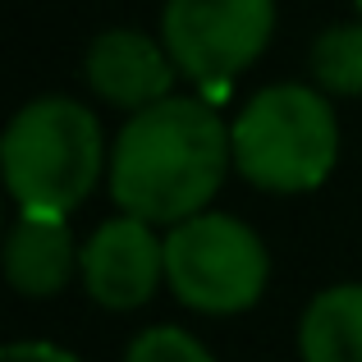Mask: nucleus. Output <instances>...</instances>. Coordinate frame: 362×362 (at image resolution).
Returning <instances> with one entry per match:
<instances>
[{
	"mask_svg": "<svg viewBox=\"0 0 362 362\" xmlns=\"http://www.w3.org/2000/svg\"><path fill=\"white\" fill-rule=\"evenodd\" d=\"M234 165L230 124L202 97H165L138 110L110 151V197L147 225H184L211 206Z\"/></svg>",
	"mask_w": 362,
	"mask_h": 362,
	"instance_id": "nucleus-1",
	"label": "nucleus"
},
{
	"mask_svg": "<svg viewBox=\"0 0 362 362\" xmlns=\"http://www.w3.org/2000/svg\"><path fill=\"white\" fill-rule=\"evenodd\" d=\"M0 165L18 211L69 216L106 170V138L83 101L37 97L9 119Z\"/></svg>",
	"mask_w": 362,
	"mask_h": 362,
	"instance_id": "nucleus-2",
	"label": "nucleus"
},
{
	"mask_svg": "<svg viewBox=\"0 0 362 362\" xmlns=\"http://www.w3.org/2000/svg\"><path fill=\"white\" fill-rule=\"evenodd\" d=\"M234 170L266 193H312L339 160V124L330 97L303 83L262 88L230 124Z\"/></svg>",
	"mask_w": 362,
	"mask_h": 362,
	"instance_id": "nucleus-3",
	"label": "nucleus"
},
{
	"mask_svg": "<svg viewBox=\"0 0 362 362\" xmlns=\"http://www.w3.org/2000/svg\"><path fill=\"white\" fill-rule=\"evenodd\" d=\"M271 257L252 225L225 211H202L165 239V284L184 308L206 317L247 312L266 293Z\"/></svg>",
	"mask_w": 362,
	"mask_h": 362,
	"instance_id": "nucleus-4",
	"label": "nucleus"
},
{
	"mask_svg": "<svg viewBox=\"0 0 362 362\" xmlns=\"http://www.w3.org/2000/svg\"><path fill=\"white\" fill-rule=\"evenodd\" d=\"M160 33L184 78L225 92L266 51L275 33V0H165Z\"/></svg>",
	"mask_w": 362,
	"mask_h": 362,
	"instance_id": "nucleus-5",
	"label": "nucleus"
},
{
	"mask_svg": "<svg viewBox=\"0 0 362 362\" xmlns=\"http://www.w3.org/2000/svg\"><path fill=\"white\" fill-rule=\"evenodd\" d=\"M78 275L92 303L133 312L151 303L156 284L165 280V239H156V230L138 216H115L83 243Z\"/></svg>",
	"mask_w": 362,
	"mask_h": 362,
	"instance_id": "nucleus-6",
	"label": "nucleus"
},
{
	"mask_svg": "<svg viewBox=\"0 0 362 362\" xmlns=\"http://www.w3.org/2000/svg\"><path fill=\"white\" fill-rule=\"evenodd\" d=\"M175 74L179 64L170 60L165 46H156L147 33H133V28H110L92 42L88 51V83L101 101L119 110H147L156 101L175 97Z\"/></svg>",
	"mask_w": 362,
	"mask_h": 362,
	"instance_id": "nucleus-7",
	"label": "nucleus"
},
{
	"mask_svg": "<svg viewBox=\"0 0 362 362\" xmlns=\"http://www.w3.org/2000/svg\"><path fill=\"white\" fill-rule=\"evenodd\" d=\"M78 262L83 247H74L64 216L18 211V221L5 234V275L14 293H23V298H55L69 284Z\"/></svg>",
	"mask_w": 362,
	"mask_h": 362,
	"instance_id": "nucleus-8",
	"label": "nucleus"
},
{
	"mask_svg": "<svg viewBox=\"0 0 362 362\" xmlns=\"http://www.w3.org/2000/svg\"><path fill=\"white\" fill-rule=\"evenodd\" d=\"M298 354L303 362H362V284H335L308 303Z\"/></svg>",
	"mask_w": 362,
	"mask_h": 362,
	"instance_id": "nucleus-9",
	"label": "nucleus"
},
{
	"mask_svg": "<svg viewBox=\"0 0 362 362\" xmlns=\"http://www.w3.org/2000/svg\"><path fill=\"white\" fill-rule=\"evenodd\" d=\"M312 78L326 97H362V18L326 28L312 42Z\"/></svg>",
	"mask_w": 362,
	"mask_h": 362,
	"instance_id": "nucleus-10",
	"label": "nucleus"
},
{
	"mask_svg": "<svg viewBox=\"0 0 362 362\" xmlns=\"http://www.w3.org/2000/svg\"><path fill=\"white\" fill-rule=\"evenodd\" d=\"M124 362H211V354L184 326H151L129 344Z\"/></svg>",
	"mask_w": 362,
	"mask_h": 362,
	"instance_id": "nucleus-11",
	"label": "nucleus"
},
{
	"mask_svg": "<svg viewBox=\"0 0 362 362\" xmlns=\"http://www.w3.org/2000/svg\"><path fill=\"white\" fill-rule=\"evenodd\" d=\"M0 362H83V358L60 344H46V339H18V344H5Z\"/></svg>",
	"mask_w": 362,
	"mask_h": 362,
	"instance_id": "nucleus-12",
	"label": "nucleus"
},
{
	"mask_svg": "<svg viewBox=\"0 0 362 362\" xmlns=\"http://www.w3.org/2000/svg\"><path fill=\"white\" fill-rule=\"evenodd\" d=\"M354 5H358V18H362V0H354Z\"/></svg>",
	"mask_w": 362,
	"mask_h": 362,
	"instance_id": "nucleus-13",
	"label": "nucleus"
}]
</instances>
